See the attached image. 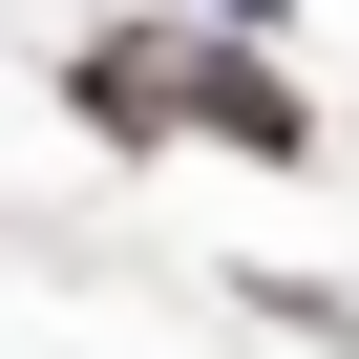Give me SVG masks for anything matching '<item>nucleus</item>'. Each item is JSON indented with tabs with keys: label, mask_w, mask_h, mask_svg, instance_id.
Here are the masks:
<instances>
[{
	"label": "nucleus",
	"mask_w": 359,
	"mask_h": 359,
	"mask_svg": "<svg viewBox=\"0 0 359 359\" xmlns=\"http://www.w3.org/2000/svg\"><path fill=\"white\" fill-rule=\"evenodd\" d=\"M191 127H212V148H254V169H296V148H317V106H296L254 43H191Z\"/></svg>",
	"instance_id": "f03ea898"
},
{
	"label": "nucleus",
	"mask_w": 359,
	"mask_h": 359,
	"mask_svg": "<svg viewBox=\"0 0 359 359\" xmlns=\"http://www.w3.org/2000/svg\"><path fill=\"white\" fill-rule=\"evenodd\" d=\"M64 106H85L106 148H169V127H191V22H106V43L64 64Z\"/></svg>",
	"instance_id": "f257e3e1"
}]
</instances>
